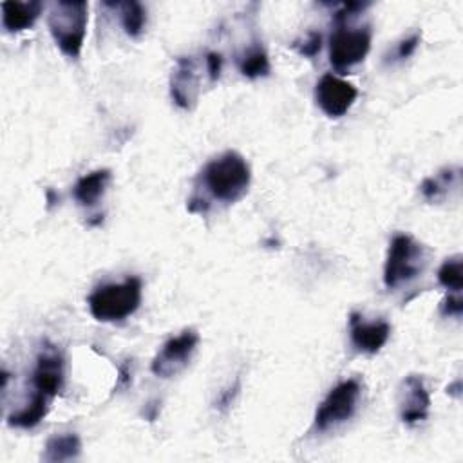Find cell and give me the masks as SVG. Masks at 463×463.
Wrapping results in <instances>:
<instances>
[{
	"label": "cell",
	"instance_id": "obj_1",
	"mask_svg": "<svg viewBox=\"0 0 463 463\" xmlns=\"http://www.w3.org/2000/svg\"><path fill=\"white\" fill-rule=\"evenodd\" d=\"M250 183L251 170L246 159L235 150H226L201 170L197 192L188 199V210L203 213L210 208V201L233 204L246 195Z\"/></svg>",
	"mask_w": 463,
	"mask_h": 463
},
{
	"label": "cell",
	"instance_id": "obj_2",
	"mask_svg": "<svg viewBox=\"0 0 463 463\" xmlns=\"http://www.w3.org/2000/svg\"><path fill=\"white\" fill-rule=\"evenodd\" d=\"M143 284L137 277H127L123 282L98 286L87 298L90 315L99 322H119L134 315L141 304Z\"/></svg>",
	"mask_w": 463,
	"mask_h": 463
},
{
	"label": "cell",
	"instance_id": "obj_3",
	"mask_svg": "<svg viewBox=\"0 0 463 463\" xmlns=\"http://www.w3.org/2000/svg\"><path fill=\"white\" fill-rule=\"evenodd\" d=\"M89 5L83 0H58L51 5L47 25L54 43L69 58H78L87 33Z\"/></svg>",
	"mask_w": 463,
	"mask_h": 463
},
{
	"label": "cell",
	"instance_id": "obj_4",
	"mask_svg": "<svg viewBox=\"0 0 463 463\" xmlns=\"http://www.w3.org/2000/svg\"><path fill=\"white\" fill-rule=\"evenodd\" d=\"M427 266V250L407 233H396L391 239L385 264L383 284L387 289H398L416 280Z\"/></svg>",
	"mask_w": 463,
	"mask_h": 463
},
{
	"label": "cell",
	"instance_id": "obj_5",
	"mask_svg": "<svg viewBox=\"0 0 463 463\" xmlns=\"http://www.w3.org/2000/svg\"><path fill=\"white\" fill-rule=\"evenodd\" d=\"M371 49L369 25L351 27L347 24H336V29L329 36V63L331 67L345 74L354 65L362 63Z\"/></svg>",
	"mask_w": 463,
	"mask_h": 463
},
{
	"label": "cell",
	"instance_id": "obj_6",
	"mask_svg": "<svg viewBox=\"0 0 463 463\" xmlns=\"http://www.w3.org/2000/svg\"><path fill=\"white\" fill-rule=\"evenodd\" d=\"M360 392L362 385L356 378L336 383L318 405L313 418V429L317 432H326L351 420L356 412Z\"/></svg>",
	"mask_w": 463,
	"mask_h": 463
},
{
	"label": "cell",
	"instance_id": "obj_7",
	"mask_svg": "<svg viewBox=\"0 0 463 463\" xmlns=\"http://www.w3.org/2000/svg\"><path fill=\"white\" fill-rule=\"evenodd\" d=\"M199 345V335L194 329H184L179 335L168 338L154 356L150 369L159 378L177 376L190 364Z\"/></svg>",
	"mask_w": 463,
	"mask_h": 463
},
{
	"label": "cell",
	"instance_id": "obj_8",
	"mask_svg": "<svg viewBox=\"0 0 463 463\" xmlns=\"http://www.w3.org/2000/svg\"><path fill=\"white\" fill-rule=\"evenodd\" d=\"M358 90L353 83L326 72L315 87V101L329 118H342L354 103Z\"/></svg>",
	"mask_w": 463,
	"mask_h": 463
},
{
	"label": "cell",
	"instance_id": "obj_9",
	"mask_svg": "<svg viewBox=\"0 0 463 463\" xmlns=\"http://www.w3.org/2000/svg\"><path fill=\"white\" fill-rule=\"evenodd\" d=\"M430 396L425 382L418 374H409L398 387V412L405 425H418L427 420Z\"/></svg>",
	"mask_w": 463,
	"mask_h": 463
},
{
	"label": "cell",
	"instance_id": "obj_10",
	"mask_svg": "<svg viewBox=\"0 0 463 463\" xmlns=\"http://www.w3.org/2000/svg\"><path fill=\"white\" fill-rule=\"evenodd\" d=\"M63 356L60 354V351L54 345L42 347L31 376L34 392H42L52 400L63 387Z\"/></svg>",
	"mask_w": 463,
	"mask_h": 463
},
{
	"label": "cell",
	"instance_id": "obj_11",
	"mask_svg": "<svg viewBox=\"0 0 463 463\" xmlns=\"http://www.w3.org/2000/svg\"><path fill=\"white\" fill-rule=\"evenodd\" d=\"M170 96L174 103L184 110H190L199 98V72L192 56H181L170 76Z\"/></svg>",
	"mask_w": 463,
	"mask_h": 463
},
{
	"label": "cell",
	"instance_id": "obj_12",
	"mask_svg": "<svg viewBox=\"0 0 463 463\" xmlns=\"http://www.w3.org/2000/svg\"><path fill=\"white\" fill-rule=\"evenodd\" d=\"M349 336L353 345L367 354L378 353L391 336V326L385 320H365L360 313L349 315Z\"/></svg>",
	"mask_w": 463,
	"mask_h": 463
},
{
	"label": "cell",
	"instance_id": "obj_13",
	"mask_svg": "<svg viewBox=\"0 0 463 463\" xmlns=\"http://www.w3.org/2000/svg\"><path fill=\"white\" fill-rule=\"evenodd\" d=\"M461 186V170L459 166H445L430 177H425L420 184V192L429 203H443L450 197L452 192H458Z\"/></svg>",
	"mask_w": 463,
	"mask_h": 463
},
{
	"label": "cell",
	"instance_id": "obj_14",
	"mask_svg": "<svg viewBox=\"0 0 463 463\" xmlns=\"http://www.w3.org/2000/svg\"><path fill=\"white\" fill-rule=\"evenodd\" d=\"M2 25L11 31H24L34 25L38 20L43 5L38 0H29V2H18V0H9L2 2Z\"/></svg>",
	"mask_w": 463,
	"mask_h": 463
},
{
	"label": "cell",
	"instance_id": "obj_15",
	"mask_svg": "<svg viewBox=\"0 0 463 463\" xmlns=\"http://www.w3.org/2000/svg\"><path fill=\"white\" fill-rule=\"evenodd\" d=\"M110 179H112V174H110L109 168L92 170V172L81 175V177L74 183V186H72V197H74L76 203H80L81 206H92V204H96V203L103 197V194H105V190H107Z\"/></svg>",
	"mask_w": 463,
	"mask_h": 463
},
{
	"label": "cell",
	"instance_id": "obj_16",
	"mask_svg": "<svg viewBox=\"0 0 463 463\" xmlns=\"http://www.w3.org/2000/svg\"><path fill=\"white\" fill-rule=\"evenodd\" d=\"M49 403H51L49 396H45L42 392H33L31 402L25 407H22L20 411L13 412L7 418V423L11 427H18V429H33L47 416Z\"/></svg>",
	"mask_w": 463,
	"mask_h": 463
},
{
	"label": "cell",
	"instance_id": "obj_17",
	"mask_svg": "<svg viewBox=\"0 0 463 463\" xmlns=\"http://www.w3.org/2000/svg\"><path fill=\"white\" fill-rule=\"evenodd\" d=\"M237 67H239V71H241L242 76L251 78V80L268 76L269 71H271L268 52L264 51V47H262L259 42L248 45V47L237 56Z\"/></svg>",
	"mask_w": 463,
	"mask_h": 463
},
{
	"label": "cell",
	"instance_id": "obj_18",
	"mask_svg": "<svg viewBox=\"0 0 463 463\" xmlns=\"http://www.w3.org/2000/svg\"><path fill=\"white\" fill-rule=\"evenodd\" d=\"M81 452V441L78 434L65 432V434H54L47 439L43 459L45 461H71L76 459Z\"/></svg>",
	"mask_w": 463,
	"mask_h": 463
},
{
	"label": "cell",
	"instance_id": "obj_19",
	"mask_svg": "<svg viewBox=\"0 0 463 463\" xmlns=\"http://www.w3.org/2000/svg\"><path fill=\"white\" fill-rule=\"evenodd\" d=\"M114 5L119 9V20H121L123 31L130 38H137L146 25V9L136 0L116 2Z\"/></svg>",
	"mask_w": 463,
	"mask_h": 463
},
{
	"label": "cell",
	"instance_id": "obj_20",
	"mask_svg": "<svg viewBox=\"0 0 463 463\" xmlns=\"http://www.w3.org/2000/svg\"><path fill=\"white\" fill-rule=\"evenodd\" d=\"M461 255H452L441 262L438 268V282L450 293H461L463 288V271H461Z\"/></svg>",
	"mask_w": 463,
	"mask_h": 463
},
{
	"label": "cell",
	"instance_id": "obj_21",
	"mask_svg": "<svg viewBox=\"0 0 463 463\" xmlns=\"http://www.w3.org/2000/svg\"><path fill=\"white\" fill-rule=\"evenodd\" d=\"M420 38H421V36H420V33H412V34H409V36L402 38V40L396 43L394 51H392V60L402 61V60H407L409 56H412V54H414V51L418 49Z\"/></svg>",
	"mask_w": 463,
	"mask_h": 463
},
{
	"label": "cell",
	"instance_id": "obj_22",
	"mask_svg": "<svg viewBox=\"0 0 463 463\" xmlns=\"http://www.w3.org/2000/svg\"><path fill=\"white\" fill-rule=\"evenodd\" d=\"M293 47L302 54V56H315L317 52H320L322 47V34L317 31H311L302 42H295Z\"/></svg>",
	"mask_w": 463,
	"mask_h": 463
},
{
	"label": "cell",
	"instance_id": "obj_23",
	"mask_svg": "<svg viewBox=\"0 0 463 463\" xmlns=\"http://www.w3.org/2000/svg\"><path fill=\"white\" fill-rule=\"evenodd\" d=\"M463 313V298L461 293H450L441 302V315L443 317H456L459 318Z\"/></svg>",
	"mask_w": 463,
	"mask_h": 463
},
{
	"label": "cell",
	"instance_id": "obj_24",
	"mask_svg": "<svg viewBox=\"0 0 463 463\" xmlns=\"http://www.w3.org/2000/svg\"><path fill=\"white\" fill-rule=\"evenodd\" d=\"M204 67H206V72L210 76V81H217L219 76H221V71H222V58H221V54L215 52V51L206 52Z\"/></svg>",
	"mask_w": 463,
	"mask_h": 463
},
{
	"label": "cell",
	"instance_id": "obj_25",
	"mask_svg": "<svg viewBox=\"0 0 463 463\" xmlns=\"http://www.w3.org/2000/svg\"><path fill=\"white\" fill-rule=\"evenodd\" d=\"M239 389H241V382L235 380L233 385H230L226 391H222V392L219 394V398H217V402H215V407H217L219 411H226V409L233 403L235 396L239 394Z\"/></svg>",
	"mask_w": 463,
	"mask_h": 463
},
{
	"label": "cell",
	"instance_id": "obj_26",
	"mask_svg": "<svg viewBox=\"0 0 463 463\" xmlns=\"http://www.w3.org/2000/svg\"><path fill=\"white\" fill-rule=\"evenodd\" d=\"M130 380H132L130 364H128V362H125V364L119 367V374H118L116 389H121V387H128V385H130Z\"/></svg>",
	"mask_w": 463,
	"mask_h": 463
},
{
	"label": "cell",
	"instance_id": "obj_27",
	"mask_svg": "<svg viewBox=\"0 0 463 463\" xmlns=\"http://www.w3.org/2000/svg\"><path fill=\"white\" fill-rule=\"evenodd\" d=\"M454 389H459V380L454 383ZM449 392H452V394H456V396L459 394V391H452V387H449Z\"/></svg>",
	"mask_w": 463,
	"mask_h": 463
}]
</instances>
